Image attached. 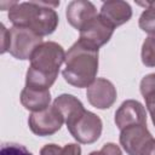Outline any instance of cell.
I'll list each match as a JSON object with an SVG mask.
<instances>
[{"mask_svg": "<svg viewBox=\"0 0 155 155\" xmlns=\"http://www.w3.org/2000/svg\"><path fill=\"white\" fill-rule=\"evenodd\" d=\"M64 61L65 52L59 44L54 41L42 42L30 57V65L25 74V86L48 90L54 84Z\"/></svg>", "mask_w": 155, "mask_h": 155, "instance_id": "cell-1", "label": "cell"}, {"mask_svg": "<svg viewBox=\"0 0 155 155\" xmlns=\"http://www.w3.org/2000/svg\"><path fill=\"white\" fill-rule=\"evenodd\" d=\"M53 105L62 113L64 120L74 111H76L78 109L82 108L84 104L81 103L80 99H78L76 97H74L73 94H68V93H63L61 96H58L54 101H53Z\"/></svg>", "mask_w": 155, "mask_h": 155, "instance_id": "cell-14", "label": "cell"}, {"mask_svg": "<svg viewBox=\"0 0 155 155\" xmlns=\"http://www.w3.org/2000/svg\"><path fill=\"white\" fill-rule=\"evenodd\" d=\"M21 103L25 109L33 113L45 110L51 103L50 90L31 88L25 86L21 92Z\"/></svg>", "mask_w": 155, "mask_h": 155, "instance_id": "cell-13", "label": "cell"}, {"mask_svg": "<svg viewBox=\"0 0 155 155\" xmlns=\"http://www.w3.org/2000/svg\"><path fill=\"white\" fill-rule=\"evenodd\" d=\"M0 155H33V154L22 144L4 143L0 149Z\"/></svg>", "mask_w": 155, "mask_h": 155, "instance_id": "cell-18", "label": "cell"}, {"mask_svg": "<svg viewBox=\"0 0 155 155\" xmlns=\"http://www.w3.org/2000/svg\"><path fill=\"white\" fill-rule=\"evenodd\" d=\"M114 121L120 131L133 125H147L145 108L138 101L127 99L115 111Z\"/></svg>", "mask_w": 155, "mask_h": 155, "instance_id": "cell-10", "label": "cell"}, {"mask_svg": "<svg viewBox=\"0 0 155 155\" xmlns=\"http://www.w3.org/2000/svg\"><path fill=\"white\" fill-rule=\"evenodd\" d=\"M139 90H140V93L143 97L155 91V73L148 74L142 79Z\"/></svg>", "mask_w": 155, "mask_h": 155, "instance_id": "cell-19", "label": "cell"}, {"mask_svg": "<svg viewBox=\"0 0 155 155\" xmlns=\"http://www.w3.org/2000/svg\"><path fill=\"white\" fill-rule=\"evenodd\" d=\"M65 125L74 139L81 144H92L97 142L103 130L101 117L86 110L84 107L71 113L65 119Z\"/></svg>", "mask_w": 155, "mask_h": 155, "instance_id": "cell-4", "label": "cell"}, {"mask_svg": "<svg viewBox=\"0 0 155 155\" xmlns=\"http://www.w3.org/2000/svg\"><path fill=\"white\" fill-rule=\"evenodd\" d=\"M8 33L10 41L7 52H10V54L13 56L16 59H30L36 47L44 42L41 36L24 27L13 25L12 28L8 29Z\"/></svg>", "mask_w": 155, "mask_h": 155, "instance_id": "cell-5", "label": "cell"}, {"mask_svg": "<svg viewBox=\"0 0 155 155\" xmlns=\"http://www.w3.org/2000/svg\"><path fill=\"white\" fill-rule=\"evenodd\" d=\"M138 24L143 31L155 35V1L145 2V8L139 17Z\"/></svg>", "mask_w": 155, "mask_h": 155, "instance_id": "cell-15", "label": "cell"}, {"mask_svg": "<svg viewBox=\"0 0 155 155\" xmlns=\"http://www.w3.org/2000/svg\"><path fill=\"white\" fill-rule=\"evenodd\" d=\"M145 99V105H147V109L150 114V117H151V121L155 126V91L144 96L143 97Z\"/></svg>", "mask_w": 155, "mask_h": 155, "instance_id": "cell-21", "label": "cell"}, {"mask_svg": "<svg viewBox=\"0 0 155 155\" xmlns=\"http://www.w3.org/2000/svg\"><path fill=\"white\" fill-rule=\"evenodd\" d=\"M153 139L147 125H133L120 131V144L127 155H142L144 148Z\"/></svg>", "mask_w": 155, "mask_h": 155, "instance_id": "cell-8", "label": "cell"}, {"mask_svg": "<svg viewBox=\"0 0 155 155\" xmlns=\"http://www.w3.org/2000/svg\"><path fill=\"white\" fill-rule=\"evenodd\" d=\"M65 68L62 71L64 80L78 88L88 87L98 73V50L91 48L81 41L74 42L65 52Z\"/></svg>", "mask_w": 155, "mask_h": 155, "instance_id": "cell-3", "label": "cell"}, {"mask_svg": "<svg viewBox=\"0 0 155 155\" xmlns=\"http://www.w3.org/2000/svg\"><path fill=\"white\" fill-rule=\"evenodd\" d=\"M99 16L114 28L128 22L132 17V8L128 2L121 0H110L103 2Z\"/></svg>", "mask_w": 155, "mask_h": 155, "instance_id": "cell-12", "label": "cell"}, {"mask_svg": "<svg viewBox=\"0 0 155 155\" xmlns=\"http://www.w3.org/2000/svg\"><path fill=\"white\" fill-rule=\"evenodd\" d=\"M114 29L115 28L113 25H110L99 15H97L80 30L79 41L91 48L98 50L111 39Z\"/></svg>", "mask_w": 155, "mask_h": 155, "instance_id": "cell-7", "label": "cell"}, {"mask_svg": "<svg viewBox=\"0 0 155 155\" xmlns=\"http://www.w3.org/2000/svg\"><path fill=\"white\" fill-rule=\"evenodd\" d=\"M59 2L25 1L15 2L8 10V19L15 27H24L39 36L52 34L58 25V15L54 10Z\"/></svg>", "mask_w": 155, "mask_h": 155, "instance_id": "cell-2", "label": "cell"}, {"mask_svg": "<svg viewBox=\"0 0 155 155\" xmlns=\"http://www.w3.org/2000/svg\"><path fill=\"white\" fill-rule=\"evenodd\" d=\"M0 38H1V53L7 52L8 48V41H10V33L8 29L1 24V29H0Z\"/></svg>", "mask_w": 155, "mask_h": 155, "instance_id": "cell-22", "label": "cell"}, {"mask_svg": "<svg viewBox=\"0 0 155 155\" xmlns=\"http://www.w3.org/2000/svg\"><path fill=\"white\" fill-rule=\"evenodd\" d=\"M40 155H81V148L75 143H69L64 147L46 144L40 149Z\"/></svg>", "mask_w": 155, "mask_h": 155, "instance_id": "cell-16", "label": "cell"}, {"mask_svg": "<svg viewBox=\"0 0 155 155\" xmlns=\"http://www.w3.org/2000/svg\"><path fill=\"white\" fill-rule=\"evenodd\" d=\"M88 155H122L120 148L114 143H105L101 150L92 151Z\"/></svg>", "mask_w": 155, "mask_h": 155, "instance_id": "cell-20", "label": "cell"}, {"mask_svg": "<svg viewBox=\"0 0 155 155\" xmlns=\"http://www.w3.org/2000/svg\"><path fill=\"white\" fill-rule=\"evenodd\" d=\"M140 57L145 67H155V35H149L143 41Z\"/></svg>", "mask_w": 155, "mask_h": 155, "instance_id": "cell-17", "label": "cell"}, {"mask_svg": "<svg viewBox=\"0 0 155 155\" xmlns=\"http://www.w3.org/2000/svg\"><path fill=\"white\" fill-rule=\"evenodd\" d=\"M90 104L97 109H108L116 101V88L109 80L97 78L86 91Z\"/></svg>", "mask_w": 155, "mask_h": 155, "instance_id": "cell-9", "label": "cell"}, {"mask_svg": "<svg viewBox=\"0 0 155 155\" xmlns=\"http://www.w3.org/2000/svg\"><path fill=\"white\" fill-rule=\"evenodd\" d=\"M142 155H155V139H154V138H153V139L148 143V145L144 148Z\"/></svg>", "mask_w": 155, "mask_h": 155, "instance_id": "cell-23", "label": "cell"}, {"mask_svg": "<svg viewBox=\"0 0 155 155\" xmlns=\"http://www.w3.org/2000/svg\"><path fill=\"white\" fill-rule=\"evenodd\" d=\"M64 122L65 120L62 113L53 104L46 108L45 110L31 113L28 119L30 131L39 137L54 134L61 130Z\"/></svg>", "mask_w": 155, "mask_h": 155, "instance_id": "cell-6", "label": "cell"}, {"mask_svg": "<svg viewBox=\"0 0 155 155\" xmlns=\"http://www.w3.org/2000/svg\"><path fill=\"white\" fill-rule=\"evenodd\" d=\"M65 16L68 23L80 31L92 18L97 16V8L91 1L74 0L68 4Z\"/></svg>", "mask_w": 155, "mask_h": 155, "instance_id": "cell-11", "label": "cell"}]
</instances>
